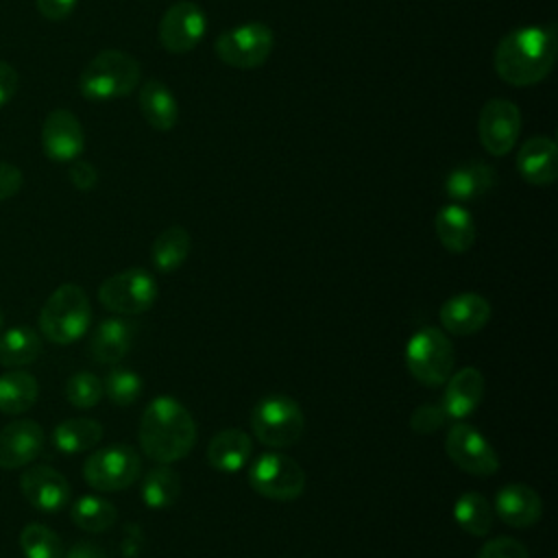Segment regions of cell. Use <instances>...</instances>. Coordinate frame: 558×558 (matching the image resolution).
<instances>
[{"instance_id":"cell-1","label":"cell","mask_w":558,"mask_h":558,"mask_svg":"<svg viewBox=\"0 0 558 558\" xmlns=\"http://www.w3.org/2000/svg\"><path fill=\"white\" fill-rule=\"evenodd\" d=\"M556 26L534 24L521 26L504 35L493 54L497 76L512 87H530L541 83L556 63Z\"/></svg>"},{"instance_id":"cell-2","label":"cell","mask_w":558,"mask_h":558,"mask_svg":"<svg viewBox=\"0 0 558 558\" xmlns=\"http://www.w3.org/2000/svg\"><path fill=\"white\" fill-rule=\"evenodd\" d=\"M142 451L157 464L185 458L196 442V421L174 397H155L142 412L137 429Z\"/></svg>"},{"instance_id":"cell-3","label":"cell","mask_w":558,"mask_h":558,"mask_svg":"<svg viewBox=\"0 0 558 558\" xmlns=\"http://www.w3.org/2000/svg\"><path fill=\"white\" fill-rule=\"evenodd\" d=\"M140 61L122 50H102L87 61L78 76V92L87 100H111L137 89Z\"/></svg>"},{"instance_id":"cell-4","label":"cell","mask_w":558,"mask_h":558,"mask_svg":"<svg viewBox=\"0 0 558 558\" xmlns=\"http://www.w3.org/2000/svg\"><path fill=\"white\" fill-rule=\"evenodd\" d=\"M92 323V305L76 283H61L41 305L39 329L54 344H72L83 338Z\"/></svg>"},{"instance_id":"cell-5","label":"cell","mask_w":558,"mask_h":558,"mask_svg":"<svg viewBox=\"0 0 558 558\" xmlns=\"http://www.w3.org/2000/svg\"><path fill=\"white\" fill-rule=\"evenodd\" d=\"M251 429L262 445L270 449H286L303 436L305 416L292 397L275 392L262 397L253 405Z\"/></svg>"},{"instance_id":"cell-6","label":"cell","mask_w":558,"mask_h":558,"mask_svg":"<svg viewBox=\"0 0 558 558\" xmlns=\"http://www.w3.org/2000/svg\"><path fill=\"white\" fill-rule=\"evenodd\" d=\"M453 362L456 349L442 329L423 327L410 336L405 347V366L423 386H442L453 373Z\"/></svg>"},{"instance_id":"cell-7","label":"cell","mask_w":558,"mask_h":558,"mask_svg":"<svg viewBox=\"0 0 558 558\" xmlns=\"http://www.w3.org/2000/svg\"><path fill=\"white\" fill-rule=\"evenodd\" d=\"M246 477L257 495L272 501L299 499L307 480L303 466L281 451H266L257 456L255 462H251Z\"/></svg>"},{"instance_id":"cell-8","label":"cell","mask_w":558,"mask_h":558,"mask_svg":"<svg viewBox=\"0 0 558 558\" xmlns=\"http://www.w3.org/2000/svg\"><path fill=\"white\" fill-rule=\"evenodd\" d=\"M142 462L133 447L111 442L96 449L83 464L85 482L100 493H116L133 486L140 477Z\"/></svg>"},{"instance_id":"cell-9","label":"cell","mask_w":558,"mask_h":558,"mask_svg":"<svg viewBox=\"0 0 558 558\" xmlns=\"http://www.w3.org/2000/svg\"><path fill=\"white\" fill-rule=\"evenodd\" d=\"M272 46V28L264 22H248L220 33L214 44V52L229 68L255 70L268 61Z\"/></svg>"},{"instance_id":"cell-10","label":"cell","mask_w":558,"mask_h":558,"mask_svg":"<svg viewBox=\"0 0 558 558\" xmlns=\"http://www.w3.org/2000/svg\"><path fill=\"white\" fill-rule=\"evenodd\" d=\"M159 296L155 277L144 268H126L107 277L98 288V301L105 310L120 316L148 312Z\"/></svg>"},{"instance_id":"cell-11","label":"cell","mask_w":558,"mask_h":558,"mask_svg":"<svg viewBox=\"0 0 558 558\" xmlns=\"http://www.w3.org/2000/svg\"><path fill=\"white\" fill-rule=\"evenodd\" d=\"M445 451L449 460L464 473L488 477L499 471V456L488 438L466 423H456L447 429Z\"/></svg>"},{"instance_id":"cell-12","label":"cell","mask_w":558,"mask_h":558,"mask_svg":"<svg viewBox=\"0 0 558 558\" xmlns=\"http://www.w3.org/2000/svg\"><path fill=\"white\" fill-rule=\"evenodd\" d=\"M521 133V111L508 98H490L477 118V135L482 148L493 157L508 155Z\"/></svg>"},{"instance_id":"cell-13","label":"cell","mask_w":558,"mask_h":558,"mask_svg":"<svg viewBox=\"0 0 558 558\" xmlns=\"http://www.w3.org/2000/svg\"><path fill=\"white\" fill-rule=\"evenodd\" d=\"M207 33V15L192 0H179L159 20V41L170 54L192 52Z\"/></svg>"},{"instance_id":"cell-14","label":"cell","mask_w":558,"mask_h":558,"mask_svg":"<svg viewBox=\"0 0 558 558\" xmlns=\"http://www.w3.org/2000/svg\"><path fill=\"white\" fill-rule=\"evenodd\" d=\"M41 148L50 161L70 163L85 148V131L70 109H52L41 124Z\"/></svg>"},{"instance_id":"cell-15","label":"cell","mask_w":558,"mask_h":558,"mask_svg":"<svg viewBox=\"0 0 558 558\" xmlns=\"http://www.w3.org/2000/svg\"><path fill=\"white\" fill-rule=\"evenodd\" d=\"M24 499L39 512L54 514L70 501V484L63 473L48 464H28L20 475Z\"/></svg>"},{"instance_id":"cell-16","label":"cell","mask_w":558,"mask_h":558,"mask_svg":"<svg viewBox=\"0 0 558 558\" xmlns=\"http://www.w3.org/2000/svg\"><path fill=\"white\" fill-rule=\"evenodd\" d=\"M490 303L477 292H460L449 296L438 312L440 327L451 336H471L484 329L490 320Z\"/></svg>"},{"instance_id":"cell-17","label":"cell","mask_w":558,"mask_h":558,"mask_svg":"<svg viewBox=\"0 0 558 558\" xmlns=\"http://www.w3.org/2000/svg\"><path fill=\"white\" fill-rule=\"evenodd\" d=\"M44 449V429L37 421L17 418L0 432V469H22Z\"/></svg>"},{"instance_id":"cell-18","label":"cell","mask_w":558,"mask_h":558,"mask_svg":"<svg viewBox=\"0 0 558 558\" xmlns=\"http://www.w3.org/2000/svg\"><path fill=\"white\" fill-rule=\"evenodd\" d=\"M442 386H445V392L440 399L442 410L447 412L449 418L462 421V418L471 416L477 410V405L482 403L486 381H484V375L480 368L464 366V368L451 373Z\"/></svg>"},{"instance_id":"cell-19","label":"cell","mask_w":558,"mask_h":558,"mask_svg":"<svg viewBox=\"0 0 558 558\" xmlns=\"http://www.w3.org/2000/svg\"><path fill=\"white\" fill-rule=\"evenodd\" d=\"M517 170L530 185H551L558 177V146L547 135L530 137L517 153Z\"/></svg>"},{"instance_id":"cell-20","label":"cell","mask_w":558,"mask_h":558,"mask_svg":"<svg viewBox=\"0 0 558 558\" xmlns=\"http://www.w3.org/2000/svg\"><path fill=\"white\" fill-rule=\"evenodd\" d=\"M495 514L510 527H530L543 514L538 493L521 482L506 484L495 497Z\"/></svg>"},{"instance_id":"cell-21","label":"cell","mask_w":558,"mask_h":558,"mask_svg":"<svg viewBox=\"0 0 558 558\" xmlns=\"http://www.w3.org/2000/svg\"><path fill=\"white\" fill-rule=\"evenodd\" d=\"M137 327L126 318H105L98 323L89 338V353L100 364L120 362L133 347Z\"/></svg>"},{"instance_id":"cell-22","label":"cell","mask_w":558,"mask_h":558,"mask_svg":"<svg viewBox=\"0 0 558 558\" xmlns=\"http://www.w3.org/2000/svg\"><path fill=\"white\" fill-rule=\"evenodd\" d=\"M497 183L495 168L484 161H464L445 179V192L453 203H469L488 194Z\"/></svg>"},{"instance_id":"cell-23","label":"cell","mask_w":558,"mask_h":558,"mask_svg":"<svg viewBox=\"0 0 558 558\" xmlns=\"http://www.w3.org/2000/svg\"><path fill=\"white\" fill-rule=\"evenodd\" d=\"M434 231L438 242L449 253H466L475 244V220L460 203H449L438 209L434 218Z\"/></svg>"},{"instance_id":"cell-24","label":"cell","mask_w":558,"mask_h":558,"mask_svg":"<svg viewBox=\"0 0 558 558\" xmlns=\"http://www.w3.org/2000/svg\"><path fill=\"white\" fill-rule=\"evenodd\" d=\"M137 105H140L142 118L155 131H170L179 122L177 98L163 81H157V78L144 81V85L140 87Z\"/></svg>"},{"instance_id":"cell-25","label":"cell","mask_w":558,"mask_h":558,"mask_svg":"<svg viewBox=\"0 0 558 558\" xmlns=\"http://www.w3.org/2000/svg\"><path fill=\"white\" fill-rule=\"evenodd\" d=\"M253 453V440L244 429L227 427L220 429L207 445V462L216 471L235 473L246 466Z\"/></svg>"},{"instance_id":"cell-26","label":"cell","mask_w":558,"mask_h":558,"mask_svg":"<svg viewBox=\"0 0 558 558\" xmlns=\"http://www.w3.org/2000/svg\"><path fill=\"white\" fill-rule=\"evenodd\" d=\"M41 336L26 327V325H15L9 327L0 336V366L4 368H22L33 364L41 355Z\"/></svg>"},{"instance_id":"cell-27","label":"cell","mask_w":558,"mask_h":558,"mask_svg":"<svg viewBox=\"0 0 558 558\" xmlns=\"http://www.w3.org/2000/svg\"><path fill=\"white\" fill-rule=\"evenodd\" d=\"M190 248H192V238L185 227L181 225L166 227L153 242V248H150L153 266L159 272H172L187 259Z\"/></svg>"},{"instance_id":"cell-28","label":"cell","mask_w":558,"mask_h":558,"mask_svg":"<svg viewBox=\"0 0 558 558\" xmlns=\"http://www.w3.org/2000/svg\"><path fill=\"white\" fill-rule=\"evenodd\" d=\"M102 438V425L87 416L65 418L52 432V442L63 453H81L94 449Z\"/></svg>"},{"instance_id":"cell-29","label":"cell","mask_w":558,"mask_h":558,"mask_svg":"<svg viewBox=\"0 0 558 558\" xmlns=\"http://www.w3.org/2000/svg\"><path fill=\"white\" fill-rule=\"evenodd\" d=\"M37 395L39 384L31 373L15 368L0 375V412L22 414L35 405Z\"/></svg>"},{"instance_id":"cell-30","label":"cell","mask_w":558,"mask_h":558,"mask_svg":"<svg viewBox=\"0 0 558 558\" xmlns=\"http://www.w3.org/2000/svg\"><path fill=\"white\" fill-rule=\"evenodd\" d=\"M70 517H72V523L83 532L100 534L116 523L118 510L109 499L100 495H81L70 506Z\"/></svg>"},{"instance_id":"cell-31","label":"cell","mask_w":558,"mask_h":558,"mask_svg":"<svg viewBox=\"0 0 558 558\" xmlns=\"http://www.w3.org/2000/svg\"><path fill=\"white\" fill-rule=\"evenodd\" d=\"M456 523L471 536H486L493 527V506L477 490L462 493L453 504Z\"/></svg>"},{"instance_id":"cell-32","label":"cell","mask_w":558,"mask_h":558,"mask_svg":"<svg viewBox=\"0 0 558 558\" xmlns=\"http://www.w3.org/2000/svg\"><path fill=\"white\" fill-rule=\"evenodd\" d=\"M181 495L179 473L168 464H157L150 469L142 482V499L148 508H168Z\"/></svg>"},{"instance_id":"cell-33","label":"cell","mask_w":558,"mask_h":558,"mask_svg":"<svg viewBox=\"0 0 558 558\" xmlns=\"http://www.w3.org/2000/svg\"><path fill=\"white\" fill-rule=\"evenodd\" d=\"M20 549L24 558H63L61 536L44 523H28L20 532Z\"/></svg>"},{"instance_id":"cell-34","label":"cell","mask_w":558,"mask_h":558,"mask_svg":"<svg viewBox=\"0 0 558 558\" xmlns=\"http://www.w3.org/2000/svg\"><path fill=\"white\" fill-rule=\"evenodd\" d=\"M144 381L131 368H111L102 381V395L116 405H131L142 395Z\"/></svg>"},{"instance_id":"cell-35","label":"cell","mask_w":558,"mask_h":558,"mask_svg":"<svg viewBox=\"0 0 558 558\" xmlns=\"http://www.w3.org/2000/svg\"><path fill=\"white\" fill-rule=\"evenodd\" d=\"M65 399L81 410L94 408L102 399V381L89 371H78L65 381Z\"/></svg>"},{"instance_id":"cell-36","label":"cell","mask_w":558,"mask_h":558,"mask_svg":"<svg viewBox=\"0 0 558 558\" xmlns=\"http://www.w3.org/2000/svg\"><path fill=\"white\" fill-rule=\"evenodd\" d=\"M449 421L447 412L442 410L440 403H425V405H418L412 416H410V427L416 432V434H434L438 432L445 423Z\"/></svg>"},{"instance_id":"cell-37","label":"cell","mask_w":558,"mask_h":558,"mask_svg":"<svg viewBox=\"0 0 558 558\" xmlns=\"http://www.w3.org/2000/svg\"><path fill=\"white\" fill-rule=\"evenodd\" d=\"M477 558H530L525 545L512 536H497L482 545Z\"/></svg>"},{"instance_id":"cell-38","label":"cell","mask_w":558,"mask_h":558,"mask_svg":"<svg viewBox=\"0 0 558 558\" xmlns=\"http://www.w3.org/2000/svg\"><path fill=\"white\" fill-rule=\"evenodd\" d=\"M68 177H70V183L81 190V192H89L96 187L98 183V170L94 168V163L85 161V159H74L70 161V170H68Z\"/></svg>"},{"instance_id":"cell-39","label":"cell","mask_w":558,"mask_h":558,"mask_svg":"<svg viewBox=\"0 0 558 558\" xmlns=\"http://www.w3.org/2000/svg\"><path fill=\"white\" fill-rule=\"evenodd\" d=\"M24 183V174L15 163L0 161V201L13 198Z\"/></svg>"},{"instance_id":"cell-40","label":"cell","mask_w":558,"mask_h":558,"mask_svg":"<svg viewBox=\"0 0 558 558\" xmlns=\"http://www.w3.org/2000/svg\"><path fill=\"white\" fill-rule=\"evenodd\" d=\"M76 2L78 0H35V7L41 17H46L50 22H61V20L70 17Z\"/></svg>"},{"instance_id":"cell-41","label":"cell","mask_w":558,"mask_h":558,"mask_svg":"<svg viewBox=\"0 0 558 558\" xmlns=\"http://www.w3.org/2000/svg\"><path fill=\"white\" fill-rule=\"evenodd\" d=\"M17 85H20L17 70L11 63L0 61V107L11 102V98L17 92Z\"/></svg>"},{"instance_id":"cell-42","label":"cell","mask_w":558,"mask_h":558,"mask_svg":"<svg viewBox=\"0 0 558 558\" xmlns=\"http://www.w3.org/2000/svg\"><path fill=\"white\" fill-rule=\"evenodd\" d=\"M63 558H109L105 554L102 547L94 545V543H87V541H81V543H74L65 554Z\"/></svg>"},{"instance_id":"cell-43","label":"cell","mask_w":558,"mask_h":558,"mask_svg":"<svg viewBox=\"0 0 558 558\" xmlns=\"http://www.w3.org/2000/svg\"><path fill=\"white\" fill-rule=\"evenodd\" d=\"M2 323H4V316H2V310H0V329H2Z\"/></svg>"}]
</instances>
